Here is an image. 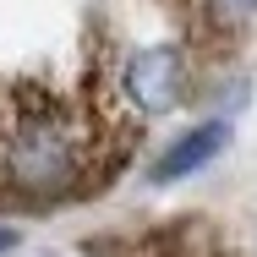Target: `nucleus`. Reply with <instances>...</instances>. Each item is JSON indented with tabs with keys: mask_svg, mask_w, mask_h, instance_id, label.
<instances>
[{
	"mask_svg": "<svg viewBox=\"0 0 257 257\" xmlns=\"http://www.w3.org/2000/svg\"><path fill=\"white\" fill-rule=\"evenodd\" d=\"M192 6V17H197V28H203V39H241L246 28L257 22V0H186Z\"/></svg>",
	"mask_w": 257,
	"mask_h": 257,
	"instance_id": "obj_4",
	"label": "nucleus"
},
{
	"mask_svg": "<svg viewBox=\"0 0 257 257\" xmlns=\"http://www.w3.org/2000/svg\"><path fill=\"white\" fill-rule=\"evenodd\" d=\"M224 148H230V120H224V115L197 120V126H186L175 143H164V154H159V164L148 170V181H154V186H175V181L197 175L203 164H213Z\"/></svg>",
	"mask_w": 257,
	"mask_h": 257,
	"instance_id": "obj_3",
	"label": "nucleus"
},
{
	"mask_svg": "<svg viewBox=\"0 0 257 257\" xmlns=\"http://www.w3.org/2000/svg\"><path fill=\"white\" fill-rule=\"evenodd\" d=\"M50 257H55V252H50Z\"/></svg>",
	"mask_w": 257,
	"mask_h": 257,
	"instance_id": "obj_6",
	"label": "nucleus"
},
{
	"mask_svg": "<svg viewBox=\"0 0 257 257\" xmlns=\"http://www.w3.org/2000/svg\"><path fill=\"white\" fill-rule=\"evenodd\" d=\"M99 164V120L50 82L0 88V197L11 203H60L88 192Z\"/></svg>",
	"mask_w": 257,
	"mask_h": 257,
	"instance_id": "obj_1",
	"label": "nucleus"
},
{
	"mask_svg": "<svg viewBox=\"0 0 257 257\" xmlns=\"http://www.w3.org/2000/svg\"><path fill=\"white\" fill-rule=\"evenodd\" d=\"M120 88H126L137 115H170L192 93V60L181 44H143V50L126 55Z\"/></svg>",
	"mask_w": 257,
	"mask_h": 257,
	"instance_id": "obj_2",
	"label": "nucleus"
},
{
	"mask_svg": "<svg viewBox=\"0 0 257 257\" xmlns=\"http://www.w3.org/2000/svg\"><path fill=\"white\" fill-rule=\"evenodd\" d=\"M17 241H22V235H17L11 224H0V257H6V252H17Z\"/></svg>",
	"mask_w": 257,
	"mask_h": 257,
	"instance_id": "obj_5",
	"label": "nucleus"
}]
</instances>
